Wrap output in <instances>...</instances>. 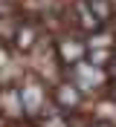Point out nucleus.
<instances>
[{
  "mask_svg": "<svg viewBox=\"0 0 116 127\" xmlns=\"http://www.w3.org/2000/svg\"><path fill=\"white\" fill-rule=\"evenodd\" d=\"M73 23L78 29H84V32H99L105 26L99 17L93 15V9L87 6V0H76V6H73Z\"/></svg>",
  "mask_w": 116,
  "mask_h": 127,
  "instance_id": "nucleus-4",
  "label": "nucleus"
},
{
  "mask_svg": "<svg viewBox=\"0 0 116 127\" xmlns=\"http://www.w3.org/2000/svg\"><path fill=\"white\" fill-rule=\"evenodd\" d=\"M70 84H76L81 93H93L105 84V72L102 66H93L87 61H78V64H70V72H67Z\"/></svg>",
  "mask_w": 116,
  "mask_h": 127,
  "instance_id": "nucleus-1",
  "label": "nucleus"
},
{
  "mask_svg": "<svg viewBox=\"0 0 116 127\" xmlns=\"http://www.w3.org/2000/svg\"><path fill=\"white\" fill-rule=\"evenodd\" d=\"M113 40H116V38L110 35V32H93L90 40H87V46H110Z\"/></svg>",
  "mask_w": 116,
  "mask_h": 127,
  "instance_id": "nucleus-9",
  "label": "nucleus"
},
{
  "mask_svg": "<svg viewBox=\"0 0 116 127\" xmlns=\"http://www.w3.org/2000/svg\"><path fill=\"white\" fill-rule=\"evenodd\" d=\"M87 6L93 9V15L99 17L102 23H110V17H113V3L110 0H87Z\"/></svg>",
  "mask_w": 116,
  "mask_h": 127,
  "instance_id": "nucleus-8",
  "label": "nucleus"
},
{
  "mask_svg": "<svg viewBox=\"0 0 116 127\" xmlns=\"http://www.w3.org/2000/svg\"><path fill=\"white\" fill-rule=\"evenodd\" d=\"M41 119H44V127H70V119L58 110V107H44Z\"/></svg>",
  "mask_w": 116,
  "mask_h": 127,
  "instance_id": "nucleus-7",
  "label": "nucleus"
},
{
  "mask_svg": "<svg viewBox=\"0 0 116 127\" xmlns=\"http://www.w3.org/2000/svg\"><path fill=\"white\" fill-rule=\"evenodd\" d=\"M84 55H87V43L84 40H76V38L58 40V58L64 64H78V61H84Z\"/></svg>",
  "mask_w": 116,
  "mask_h": 127,
  "instance_id": "nucleus-5",
  "label": "nucleus"
},
{
  "mask_svg": "<svg viewBox=\"0 0 116 127\" xmlns=\"http://www.w3.org/2000/svg\"><path fill=\"white\" fill-rule=\"evenodd\" d=\"M35 40H38V29H35L32 23H23L20 29L15 32V43H17L20 49H32V46H35Z\"/></svg>",
  "mask_w": 116,
  "mask_h": 127,
  "instance_id": "nucleus-6",
  "label": "nucleus"
},
{
  "mask_svg": "<svg viewBox=\"0 0 116 127\" xmlns=\"http://www.w3.org/2000/svg\"><path fill=\"white\" fill-rule=\"evenodd\" d=\"M113 93H116V84H113Z\"/></svg>",
  "mask_w": 116,
  "mask_h": 127,
  "instance_id": "nucleus-12",
  "label": "nucleus"
},
{
  "mask_svg": "<svg viewBox=\"0 0 116 127\" xmlns=\"http://www.w3.org/2000/svg\"><path fill=\"white\" fill-rule=\"evenodd\" d=\"M93 127H113V124H108V121H99V124H93Z\"/></svg>",
  "mask_w": 116,
  "mask_h": 127,
  "instance_id": "nucleus-10",
  "label": "nucleus"
},
{
  "mask_svg": "<svg viewBox=\"0 0 116 127\" xmlns=\"http://www.w3.org/2000/svg\"><path fill=\"white\" fill-rule=\"evenodd\" d=\"M110 3H113V9H116V0H110Z\"/></svg>",
  "mask_w": 116,
  "mask_h": 127,
  "instance_id": "nucleus-11",
  "label": "nucleus"
},
{
  "mask_svg": "<svg viewBox=\"0 0 116 127\" xmlns=\"http://www.w3.org/2000/svg\"><path fill=\"white\" fill-rule=\"evenodd\" d=\"M84 101V93L76 87V84H70V81H64V84H58L55 87V107L61 113H70V110H76L78 104Z\"/></svg>",
  "mask_w": 116,
  "mask_h": 127,
  "instance_id": "nucleus-3",
  "label": "nucleus"
},
{
  "mask_svg": "<svg viewBox=\"0 0 116 127\" xmlns=\"http://www.w3.org/2000/svg\"><path fill=\"white\" fill-rule=\"evenodd\" d=\"M20 93V104H23V113H29V116H41L46 107V87L41 81H26L17 87Z\"/></svg>",
  "mask_w": 116,
  "mask_h": 127,
  "instance_id": "nucleus-2",
  "label": "nucleus"
}]
</instances>
